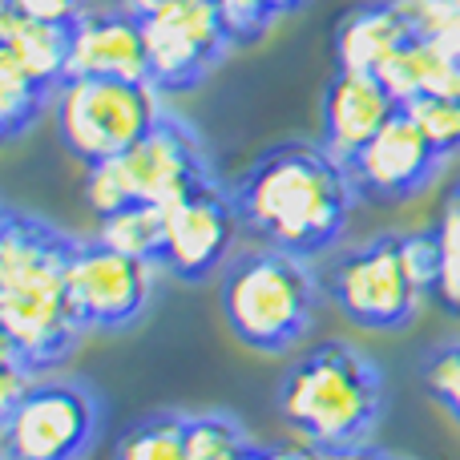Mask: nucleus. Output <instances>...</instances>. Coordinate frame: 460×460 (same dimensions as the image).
Instances as JSON below:
<instances>
[{
    "label": "nucleus",
    "instance_id": "obj_1",
    "mask_svg": "<svg viewBox=\"0 0 460 460\" xmlns=\"http://www.w3.org/2000/svg\"><path fill=\"white\" fill-rule=\"evenodd\" d=\"M230 194L243 226L259 243L307 259L340 243L351 207L359 202L348 162L335 158L323 142L270 146L243 170Z\"/></svg>",
    "mask_w": 460,
    "mask_h": 460
},
{
    "label": "nucleus",
    "instance_id": "obj_2",
    "mask_svg": "<svg viewBox=\"0 0 460 460\" xmlns=\"http://www.w3.org/2000/svg\"><path fill=\"white\" fill-rule=\"evenodd\" d=\"M77 238L37 215L4 207L0 218V340L4 359L32 372L61 364L85 335L69 295V259Z\"/></svg>",
    "mask_w": 460,
    "mask_h": 460
},
{
    "label": "nucleus",
    "instance_id": "obj_3",
    "mask_svg": "<svg viewBox=\"0 0 460 460\" xmlns=\"http://www.w3.org/2000/svg\"><path fill=\"white\" fill-rule=\"evenodd\" d=\"M384 404L388 396L380 367L340 340H323L303 351L283 372L275 392L283 424L307 440V453L327 456L372 453L367 437L380 429Z\"/></svg>",
    "mask_w": 460,
    "mask_h": 460
},
{
    "label": "nucleus",
    "instance_id": "obj_4",
    "mask_svg": "<svg viewBox=\"0 0 460 460\" xmlns=\"http://www.w3.org/2000/svg\"><path fill=\"white\" fill-rule=\"evenodd\" d=\"M223 315L238 343L254 351H291L311 332L319 311V275L307 254L283 246H254L226 262L223 270Z\"/></svg>",
    "mask_w": 460,
    "mask_h": 460
},
{
    "label": "nucleus",
    "instance_id": "obj_5",
    "mask_svg": "<svg viewBox=\"0 0 460 460\" xmlns=\"http://www.w3.org/2000/svg\"><path fill=\"white\" fill-rule=\"evenodd\" d=\"M61 146L81 162L126 154L162 118V89L150 77H102L69 73L53 93Z\"/></svg>",
    "mask_w": 460,
    "mask_h": 460
},
{
    "label": "nucleus",
    "instance_id": "obj_6",
    "mask_svg": "<svg viewBox=\"0 0 460 460\" xmlns=\"http://www.w3.org/2000/svg\"><path fill=\"white\" fill-rule=\"evenodd\" d=\"M102 404L85 380L37 372L21 400L0 408L4 460H73L93 448Z\"/></svg>",
    "mask_w": 460,
    "mask_h": 460
},
{
    "label": "nucleus",
    "instance_id": "obj_7",
    "mask_svg": "<svg viewBox=\"0 0 460 460\" xmlns=\"http://www.w3.org/2000/svg\"><path fill=\"white\" fill-rule=\"evenodd\" d=\"M150 81L162 93H190L238 45L215 0H162L142 13Z\"/></svg>",
    "mask_w": 460,
    "mask_h": 460
},
{
    "label": "nucleus",
    "instance_id": "obj_8",
    "mask_svg": "<svg viewBox=\"0 0 460 460\" xmlns=\"http://www.w3.org/2000/svg\"><path fill=\"white\" fill-rule=\"evenodd\" d=\"M323 287L343 319L367 332H400L424 303L400 259V234H376L356 251L340 254Z\"/></svg>",
    "mask_w": 460,
    "mask_h": 460
},
{
    "label": "nucleus",
    "instance_id": "obj_9",
    "mask_svg": "<svg viewBox=\"0 0 460 460\" xmlns=\"http://www.w3.org/2000/svg\"><path fill=\"white\" fill-rule=\"evenodd\" d=\"M154 270L158 262L126 254L118 246L89 238L73 246L69 259V295L85 332H121L137 323L154 299Z\"/></svg>",
    "mask_w": 460,
    "mask_h": 460
},
{
    "label": "nucleus",
    "instance_id": "obj_10",
    "mask_svg": "<svg viewBox=\"0 0 460 460\" xmlns=\"http://www.w3.org/2000/svg\"><path fill=\"white\" fill-rule=\"evenodd\" d=\"M238 207L234 194L223 186L207 182L199 190L182 194L178 202L166 207V238H162V270L182 283H202L218 267L230 262L238 238Z\"/></svg>",
    "mask_w": 460,
    "mask_h": 460
},
{
    "label": "nucleus",
    "instance_id": "obj_11",
    "mask_svg": "<svg viewBox=\"0 0 460 460\" xmlns=\"http://www.w3.org/2000/svg\"><path fill=\"white\" fill-rule=\"evenodd\" d=\"M118 162H121V174H126L134 202L170 207L182 194L215 182V170H210L207 146H202L199 129L186 126L174 113H162L126 154H118Z\"/></svg>",
    "mask_w": 460,
    "mask_h": 460
},
{
    "label": "nucleus",
    "instance_id": "obj_12",
    "mask_svg": "<svg viewBox=\"0 0 460 460\" xmlns=\"http://www.w3.org/2000/svg\"><path fill=\"white\" fill-rule=\"evenodd\" d=\"M440 162L445 158L437 154V146L400 105L380 126V134L348 162V170L359 202H404L432 182Z\"/></svg>",
    "mask_w": 460,
    "mask_h": 460
},
{
    "label": "nucleus",
    "instance_id": "obj_13",
    "mask_svg": "<svg viewBox=\"0 0 460 460\" xmlns=\"http://www.w3.org/2000/svg\"><path fill=\"white\" fill-rule=\"evenodd\" d=\"M396 110L400 97L384 85L380 73L335 69L323 89V146L335 158L351 162Z\"/></svg>",
    "mask_w": 460,
    "mask_h": 460
},
{
    "label": "nucleus",
    "instance_id": "obj_14",
    "mask_svg": "<svg viewBox=\"0 0 460 460\" xmlns=\"http://www.w3.org/2000/svg\"><path fill=\"white\" fill-rule=\"evenodd\" d=\"M69 73H102V77H150L142 13L118 8H89L73 24Z\"/></svg>",
    "mask_w": 460,
    "mask_h": 460
},
{
    "label": "nucleus",
    "instance_id": "obj_15",
    "mask_svg": "<svg viewBox=\"0 0 460 460\" xmlns=\"http://www.w3.org/2000/svg\"><path fill=\"white\" fill-rule=\"evenodd\" d=\"M420 32L412 0H364L351 4L335 24V69L376 73L396 49Z\"/></svg>",
    "mask_w": 460,
    "mask_h": 460
},
{
    "label": "nucleus",
    "instance_id": "obj_16",
    "mask_svg": "<svg viewBox=\"0 0 460 460\" xmlns=\"http://www.w3.org/2000/svg\"><path fill=\"white\" fill-rule=\"evenodd\" d=\"M0 49L16 57L37 81H45L49 89H61V81L69 77V57H73V29L53 21H37L24 16L16 8H0Z\"/></svg>",
    "mask_w": 460,
    "mask_h": 460
},
{
    "label": "nucleus",
    "instance_id": "obj_17",
    "mask_svg": "<svg viewBox=\"0 0 460 460\" xmlns=\"http://www.w3.org/2000/svg\"><path fill=\"white\" fill-rule=\"evenodd\" d=\"M53 102V89L37 81L8 49H0V134L4 142H16L32 121Z\"/></svg>",
    "mask_w": 460,
    "mask_h": 460
},
{
    "label": "nucleus",
    "instance_id": "obj_18",
    "mask_svg": "<svg viewBox=\"0 0 460 460\" xmlns=\"http://www.w3.org/2000/svg\"><path fill=\"white\" fill-rule=\"evenodd\" d=\"M97 238L126 254L150 259L162 267V238H166V207L158 202H129L113 215L97 218Z\"/></svg>",
    "mask_w": 460,
    "mask_h": 460
},
{
    "label": "nucleus",
    "instance_id": "obj_19",
    "mask_svg": "<svg viewBox=\"0 0 460 460\" xmlns=\"http://www.w3.org/2000/svg\"><path fill=\"white\" fill-rule=\"evenodd\" d=\"M262 456L246 437L243 420L230 412H186V460H243Z\"/></svg>",
    "mask_w": 460,
    "mask_h": 460
},
{
    "label": "nucleus",
    "instance_id": "obj_20",
    "mask_svg": "<svg viewBox=\"0 0 460 460\" xmlns=\"http://www.w3.org/2000/svg\"><path fill=\"white\" fill-rule=\"evenodd\" d=\"M121 460H186V412H150L113 445Z\"/></svg>",
    "mask_w": 460,
    "mask_h": 460
},
{
    "label": "nucleus",
    "instance_id": "obj_21",
    "mask_svg": "<svg viewBox=\"0 0 460 460\" xmlns=\"http://www.w3.org/2000/svg\"><path fill=\"white\" fill-rule=\"evenodd\" d=\"M432 234H437V254H440L432 299H437V307L445 311V315L460 319V182L448 190Z\"/></svg>",
    "mask_w": 460,
    "mask_h": 460
},
{
    "label": "nucleus",
    "instance_id": "obj_22",
    "mask_svg": "<svg viewBox=\"0 0 460 460\" xmlns=\"http://www.w3.org/2000/svg\"><path fill=\"white\" fill-rule=\"evenodd\" d=\"M408 118L424 129L440 158H456L460 154V97L453 93H416L404 102Z\"/></svg>",
    "mask_w": 460,
    "mask_h": 460
},
{
    "label": "nucleus",
    "instance_id": "obj_23",
    "mask_svg": "<svg viewBox=\"0 0 460 460\" xmlns=\"http://www.w3.org/2000/svg\"><path fill=\"white\" fill-rule=\"evenodd\" d=\"M420 380H424V388H429V396L460 424V340L437 343V348L424 356Z\"/></svg>",
    "mask_w": 460,
    "mask_h": 460
},
{
    "label": "nucleus",
    "instance_id": "obj_24",
    "mask_svg": "<svg viewBox=\"0 0 460 460\" xmlns=\"http://www.w3.org/2000/svg\"><path fill=\"white\" fill-rule=\"evenodd\" d=\"M81 199L89 202L97 218L113 215V210L129 207L134 194H129V182L121 174V162L118 158H102V162H89L85 166V178H81Z\"/></svg>",
    "mask_w": 460,
    "mask_h": 460
},
{
    "label": "nucleus",
    "instance_id": "obj_25",
    "mask_svg": "<svg viewBox=\"0 0 460 460\" xmlns=\"http://www.w3.org/2000/svg\"><path fill=\"white\" fill-rule=\"evenodd\" d=\"M420 32H424V49H429V89L460 97V29L437 24V29H420Z\"/></svg>",
    "mask_w": 460,
    "mask_h": 460
},
{
    "label": "nucleus",
    "instance_id": "obj_26",
    "mask_svg": "<svg viewBox=\"0 0 460 460\" xmlns=\"http://www.w3.org/2000/svg\"><path fill=\"white\" fill-rule=\"evenodd\" d=\"M400 259H404V270L412 279V287L432 299L437 291V270H440V254H437V234L432 230H408L400 234Z\"/></svg>",
    "mask_w": 460,
    "mask_h": 460
},
{
    "label": "nucleus",
    "instance_id": "obj_27",
    "mask_svg": "<svg viewBox=\"0 0 460 460\" xmlns=\"http://www.w3.org/2000/svg\"><path fill=\"white\" fill-rule=\"evenodd\" d=\"M218 13H223V21L230 24V32H234L238 45H246V40H259L262 32L270 29V21H275V13L267 8V0H215Z\"/></svg>",
    "mask_w": 460,
    "mask_h": 460
},
{
    "label": "nucleus",
    "instance_id": "obj_28",
    "mask_svg": "<svg viewBox=\"0 0 460 460\" xmlns=\"http://www.w3.org/2000/svg\"><path fill=\"white\" fill-rule=\"evenodd\" d=\"M4 8H16L24 16H37V21H53V24H73L89 13V0H4Z\"/></svg>",
    "mask_w": 460,
    "mask_h": 460
},
{
    "label": "nucleus",
    "instance_id": "obj_29",
    "mask_svg": "<svg viewBox=\"0 0 460 460\" xmlns=\"http://www.w3.org/2000/svg\"><path fill=\"white\" fill-rule=\"evenodd\" d=\"M412 8L420 16V29H437V24L460 29V0H412Z\"/></svg>",
    "mask_w": 460,
    "mask_h": 460
},
{
    "label": "nucleus",
    "instance_id": "obj_30",
    "mask_svg": "<svg viewBox=\"0 0 460 460\" xmlns=\"http://www.w3.org/2000/svg\"><path fill=\"white\" fill-rule=\"evenodd\" d=\"M267 8L275 16H287V13H299V8H307V0H267Z\"/></svg>",
    "mask_w": 460,
    "mask_h": 460
},
{
    "label": "nucleus",
    "instance_id": "obj_31",
    "mask_svg": "<svg viewBox=\"0 0 460 460\" xmlns=\"http://www.w3.org/2000/svg\"><path fill=\"white\" fill-rule=\"evenodd\" d=\"M118 4L134 8V13H150V8H158V4H162V0H118Z\"/></svg>",
    "mask_w": 460,
    "mask_h": 460
}]
</instances>
